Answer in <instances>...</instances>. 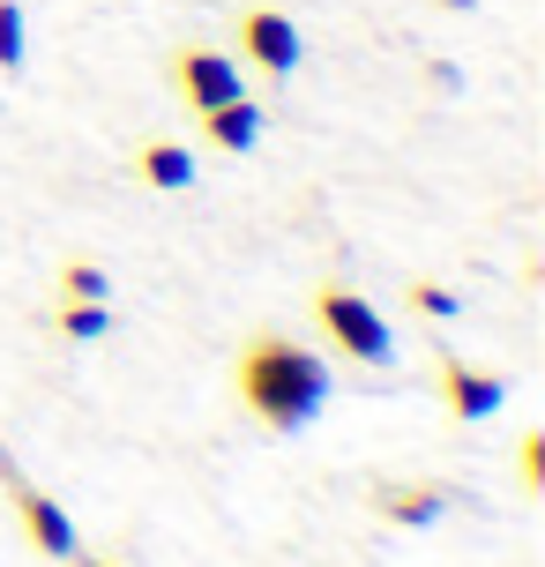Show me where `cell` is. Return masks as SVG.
Segmentation results:
<instances>
[{"label":"cell","mask_w":545,"mask_h":567,"mask_svg":"<svg viewBox=\"0 0 545 567\" xmlns=\"http://www.w3.org/2000/svg\"><path fill=\"white\" fill-rule=\"evenodd\" d=\"M538 478H545V433H523V485L538 493Z\"/></svg>","instance_id":"5bb4252c"},{"label":"cell","mask_w":545,"mask_h":567,"mask_svg":"<svg viewBox=\"0 0 545 567\" xmlns=\"http://www.w3.org/2000/svg\"><path fill=\"white\" fill-rule=\"evenodd\" d=\"M16 515H23V538L38 545V553H53V560H75V553H83V538H75L68 508H60V501H45L38 485H16Z\"/></svg>","instance_id":"8992f818"},{"label":"cell","mask_w":545,"mask_h":567,"mask_svg":"<svg viewBox=\"0 0 545 567\" xmlns=\"http://www.w3.org/2000/svg\"><path fill=\"white\" fill-rule=\"evenodd\" d=\"M433 381H441L449 419H463V425L493 419V411L508 403V381H501V373H479V367H463V359H441V367H433Z\"/></svg>","instance_id":"5b68a950"},{"label":"cell","mask_w":545,"mask_h":567,"mask_svg":"<svg viewBox=\"0 0 545 567\" xmlns=\"http://www.w3.org/2000/svg\"><path fill=\"white\" fill-rule=\"evenodd\" d=\"M367 508L381 515V523H403V530H426L433 515H441V493L433 485H373Z\"/></svg>","instance_id":"ba28073f"},{"label":"cell","mask_w":545,"mask_h":567,"mask_svg":"<svg viewBox=\"0 0 545 567\" xmlns=\"http://www.w3.org/2000/svg\"><path fill=\"white\" fill-rule=\"evenodd\" d=\"M173 90L187 113H209V105H225V97H247V75H239V60L225 45H179L173 53Z\"/></svg>","instance_id":"277c9868"},{"label":"cell","mask_w":545,"mask_h":567,"mask_svg":"<svg viewBox=\"0 0 545 567\" xmlns=\"http://www.w3.org/2000/svg\"><path fill=\"white\" fill-rule=\"evenodd\" d=\"M16 68H23V8L0 0V75H16Z\"/></svg>","instance_id":"4fadbf2b"},{"label":"cell","mask_w":545,"mask_h":567,"mask_svg":"<svg viewBox=\"0 0 545 567\" xmlns=\"http://www.w3.org/2000/svg\"><path fill=\"white\" fill-rule=\"evenodd\" d=\"M239 403L255 411L269 433H307L321 419V403H329V367H321L307 343L277 337V329H261V337L239 343Z\"/></svg>","instance_id":"6da1fadb"},{"label":"cell","mask_w":545,"mask_h":567,"mask_svg":"<svg viewBox=\"0 0 545 567\" xmlns=\"http://www.w3.org/2000/svg\"><path fill=\"white\" fill-rule=\"evenodd\" d=\"M187 120H195V135L209 142V150H247V142L261 135V105H247V97H225V105L187 113Z\"/></svg>","instance_id":"52a82bcc"},{"label":"cell","mask_w":545,"mask_h":567,"mask_svg":"<svg viewBox=\"0 0 545 567\" xmlns=\"http://www.w3.org/2000/svg\"><path fill=\"white\" fill-rule=\"evenodd\" d=\"M403 307H411V313H441V321H449V313H456V291H449V284L411 277V284H403Z\"/></svg>","instance_id":"7c38bea8"},{"label":"cell","mask_w":545,"mask_h":567,"mask_svg":"<svg viewBox=\"0 0 545 567\" xmlns=\"http://www.w3.org/2000/svg\"><path fill=\"white\" fill-rule=\"evenodd\" d=\"M60 299H105V269L97 261H60Z\"/></svg>","instance_id":"8fae6325"},{"label":"cell","mask_w":545,"mask_h":567,"mask_svg":"<svg viewBox=\"0 0 545 567\" xmlns=\"http://www.w3.org/2000/svg\"><path fill=\"white\" fill-rule=\"evenodd\" d=\"M232 45L247 53V68L255 75H299V60H307V38H299V23H291L285 8H269V0H255V8H239L232 16Z\"/></svg>","instance_id":"3957f363"},{"label":"cell","mask_w":545,"mask_h":567,"mask_svg":"<svg viewBox=\"0 0 545 567\" xmlns=\"http://www.w3.org/2000/svg\"><path fill=\"white\" fill-rule=\"evenodd\" d=\"M53 329H60V337H75V343H97L105 329H113V307H105V299H60Z\"/></svg>","instance_id":"30bf717a"},{"label":"cell","mask_w":545,"mask_h":567,"mask_svg":"<svg viewBox=\"0 0 545 567\" xmlns=\"http://www.w3.org/2000/svg\"><path fill=\"white\" fill-rule=\"evenodd\" d=\"M75 560H83V553H75ZM83 567H120V560H83Z\"/></svg>","instance_id":"9a60e30c"},{"label":"cell","mask_w":545,"mask_h":567,"mask_svg":"<svg viewBox=\"0 0 545 567\" xmlns=\"http://www.w3.org/2000/svg\"><path fill=\"white\" fill-rule=\"evenodd\" d=\"M315 321H321V337L337 343L345 359H359V367H389V359H397L389 321H381V313H373L345 277H321L315 284Z\"/></svg>","instance_id":"7a4b0ae2"},{"label":"cell","mask_w":545,"mask_h":567,"mask_svg":"<svg viewBox=\"0 0 545 567\" xmlns=\"http://www.w3.org/2000/svg\"><path fill=\"white\" fill-rule=\"evenodd\" d=\"M135 179L157 187V195H179V187H195V157L179 142H143L135 150Z\"/></svg>","instance_id":"9c48e42d"}]
</instances>
